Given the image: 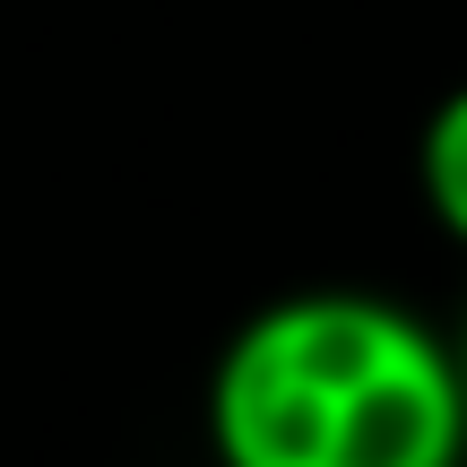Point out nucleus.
Segmentation results:
<instances>
[{"instance_id":"1","label":"nucleus","mask_w":467,"mask_h":467,"mask_svg":"<svg viewBox=\"0 0 467 467\" xmlns=\"http://www.w3.org/2000/svg\"><path fill=\"white\" fill-rule=\"evenodd\" d=\"M208 441L217 467H459V337L355 285L277 295L217 355Z\"/></svg>"},{"instance_id":"2","label":"nucleus","mask_w":467,"mask_h":467,"mask_svg":"<svg viewBox=\"0 0 467 467\" xmlns=\"http://www.w3.org/2000/svg\"><path fill=\"white\" fill-rule=\"evenodd\" d=\"M416 182H424L433 225L467 251V87H451V96L433 104V121H424V139H416Z\"/></svg>"},{"instance_id":"3","label":"nucleus","mask_w":467,"mask_h":467,"mask_svg":"<svg viewBox=\"0 0 467 467\" xmlns=\"http://www.w3.org/2000/svg\"><path fill=\"white\" fill-rule=\"evenodd\" d=\"M459 381H467V329H459Z\"/></svg>"}]
</instances>
